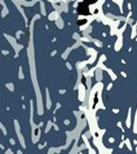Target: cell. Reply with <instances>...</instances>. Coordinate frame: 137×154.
Segmentation results:
<instances>
[{"label": "cell", "mask_w": 137, "mask_h": 154, "mask_svg": "<svg viewBox=\"0 0 137 154\" xmlns=\"http://www.w3.org/2000/svg\"><path fill=\"white\" fill-rule=\"evenodd\" d=\"M86 23H87L86 20H83V21H82V20H80V21H79V25H83V24H86Z\"/></svg>", "instance_id": "obj_3"}, {"label": "cell", "mask_w": 137, "mask_h": 154, "mask_svg": "<svg viewBox=\"0 0 137 154\" xmlns=\"http://www.w3.org/2000/svg\"><path fill=\"white\" fill-rule=\"evenodd\" d=\"M85 2H87L88 5H91V4H95V2H97V0H83Z\"/></svg>", "instance_id": "obj_2"}, {"label": "cell", "mask_w": 137, "mask_h": 154, "mask_svg": "<svg viewBox=\"0 0 137 154\" xmlns=\"http://www.w3.org/2000/svg\"><path fill=\"white\" fill-rule=\"evenodd\" d=\"M77 13L80 14V15H89V5H88L87 2H80L79 5H77Z\"/></svg>", "instance_id": "obj_1"}]
</instances>
